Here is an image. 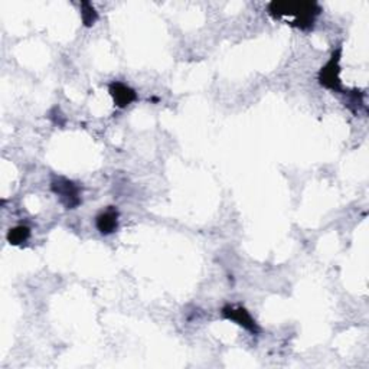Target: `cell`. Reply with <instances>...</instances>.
Listing matches in <instances>:
<instances>
[{"label":"cell","instance_id":"3","mask_svg":"<svg viewBox=\"0 0 369 369\" xmlns=\"http://www.w3.org/2000/svg\"><path fill=\"white\" fill-rule=\"evenodd\" d=\"M51 191L59 198L65 209H76L81 205V188L80 184L66 177L57 176L51 182Z\"/></svg>","mask_w":369,"mask_h":369},{"label":"cell","instance_id":"6","mask_svg":"<svg viewBox=\"0 0 369 369\" xmlns=\"http://www.w3.org/2000/svg\"><path fill=\"white\" fill-rule=\"evenodd\" d=\"M95 227L102 235H110L119 228V211L115 206H108L95 218Z\"/></svg>","mask_w":369,"mask_h":369},{"label":"cell","instance_id":"5","mask_svg":"<svg viewBox=\"0 0 369 369\" xmlns=\"http://www.w3.org/2000/svg\"><path fill=\"white\" fill-rule=\"evenodd\" d=\"M108 94L117 108H127L137 100V93L130 86L122 81H112L108 84Z\"/></svg>","mask_w":369,"mask_h":369},{"label":"cell","instance_id":"8","mask_svg":"<svg viewBox=\"0 0 369 369\" xmlns=\"http://www.w3.org/2000/svg\"><path fill=\"white\" fill-rule=\"evenodd\" d=\"M80 8H81V20L84 23V26L87 28H91L93 25H95V22L98 20V12L97 9L93 6V4L90 2H81L80 4Z\"/></svg>","mask_w":369,"mask_h":369},{"label":"cell","instance_id":"7","mask_svg":"<svg viewBox=\"0 0 369 369\" xmlns=\"http://www.w3.org/2000/svg\"><path fill=\"white\" fill-rule=\"evenodd\" d=\"M30 228L26 227V226H16L13 228H11L6 234V240L11 245H15V247H20V245H25L29 240H30Z\"/></svg>","mask_w":369,"mask_h":369},{"label":"cell","instance_id":"1","mask_svg":"<svg viewBox=\"0 0 369 369\" xmlns=\"http://www.w3.org/2000/svg\"><path fill=\"white\" fill-rule=\"evenodd\" d=\"M267 12L276 20H284L300 30H310L316 18L322 13V8L317 2L305 0H273L267 6Z\"/></svg>","mask_w":369,"mask_h":369},{"label":"cell","instance_id":"4","mask_svg":"<svg viewBox=\"0 0 369 369\" xmlns=\"http://www.w3.org/2000/svg\"><path fill=\"white\" fill-rule=\"evenodd\" d=\"M221 316L226 320L234 322L235 324L241 326L247 332H250L251 335H260L262 327L258 326L255 319L251 316V313L244 308V306H235V305H226L221 309Z\"/></svg>","mask_w":369,"mask_h":369},{"label":"cell","instance_id":"2","mask_svg":"<svg viewBox=\"0 0 369 369\" xmlns=\"http://www.w3.org/2000/svg\"><path fill=\"white\" fill-rule=\"evenodd\" d=\"M341 59H342V47L332 51L329 61L320 68L317 74L319 84L330 91L345 94V88L341 80Z\"/></svg>","mask_w":369,"mask_h":369}]
</instances>
